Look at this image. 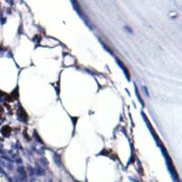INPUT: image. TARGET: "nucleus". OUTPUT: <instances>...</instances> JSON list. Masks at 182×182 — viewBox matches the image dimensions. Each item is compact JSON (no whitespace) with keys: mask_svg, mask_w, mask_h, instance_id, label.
I'll return each instance as SVG.
<instances>
[{"mask_svg":"<svg viewBox=\"0 0 182 182\" xmlns=\"http://www.w3.org/2000/svg\"><path fill=\"white\" fill-rule=\"evenodd\" d=\"M10 132H11V128H10L8 126H5L4 128H3L2 133L4 134L5 136H8V135H9Z\"/></svg>","mask_w":182,"mask_h":182,"instance_id":"nucleus-1","label":"nucleus"},{"mask_svg":"<svg viewBox=\"0 0 182 182\" xmlns=\"http://www.w3.org/2000/svg\"><path fill=\"white\" fill-rule=\"evenodd\" d=\"M2 113H3V109H2V108L0 107V117H1V116H2Z\"/></svg>","mask_w":182,"mask_h":182,"instance_id":"nucleus-2","label":"nucleus"}]
</instances>
